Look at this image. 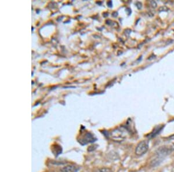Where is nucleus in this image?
I'll list each match as a JSON object with an SVG mask.
<instances>
[{"label":"nucleus","mask_w":174,"mask_h":172,"mask_svg":"<svg viewBox=\"0 0 174 172\" xmlns=\"http://www.w3.org/2000/svg\"><path fill=\"white\" fill-rule=\"evenodd\" d=\"M93 172H113L110 168H100L95 169Z\"/></svg>","instance_id":"nucleus-8"},{"label":"nucleus","mask_w":174,"mask_h":172,"mask_svg":"<svg viewBox=\"0 0 174 172\" xmlns=\"http://www.w3.org/2000/svg\"><path fill=\"white\" fill-rule=\"evenodd\" d=\"M149 149V143L146 140L139 142L135 148V154L138 156H142L146 154Z\"/></svg>","instance_id":"nucleus-3"},{"label":"nucleus","mask_w":174,"mask_h":172,"mask_svg":"<svg viewBox=\"0 0 174 172\" xmlns=\"http://www.w3.org/2000/svg\"><path fill=\"white\" fill-rule=\"evenodd\" d=\"M52 152H53L54 155L57 157L59 154H61L62 153V148L60 145H54L52 147Z\"/></svg>","instance_id":"nucleus-7"},{"label":"nucleus","mask_w":174,"mask_h":172,"mask_svg":"<svg viewBox=\"0 0 174 172\" xmlns=\"http://www.w3.org/2000/svg\"><path fill=\"white\" fill-rule=\"evenodd\" d=\"M174 151V143L162 145L155 152L156 158L152 162L153 166H156V163L158 164L161 161L162 159L171 154Z\"/></svg>","instance_id":"nucleus-1"},{"label":"nucleus","mask_w":174,"mask_h":172,"mask_svg":"<svg viewBox=\"0 0 174 172\" xmlns=\"http://www.w3.org/2000/svg\"><path fill=\"white\" fill-rule=\"evenodd\" d=\"M79 168H78L76 165H69L61 168L60 172H77Z\"/></svg>","instance_id":"nucleus-5"},{"label":"nucleus","mask_w":174,"mask_h":172,"mask_svg":"<svg viewBox=\"0 0 174 172\" xmlns=\"http://www.w3.org/2000/svg\"><path fill=\"white\" fill-rule=\"evenodd\" d=\"M168 139H171V140H172V139H174V135H172V136H170L169 137H168Z\"/></svg>","instance_id":"nucleus-9"},{"label":"nucleus","mask_w":174,"mask_h":172,"mask_svg":"<svg viewBox=\"0 0 174 172\" xmlns=\"http://www.w3.org/2000/svg\"><path fill=\"white\" fill-rule=\"evenodd\" d=\"M78 141L80 143L81 145H86L88 143H93L96 140V139L89 132L86 133L85 135L81 136L79 139H78Z\"/></svg>","instance_id":"nucleus-4"},{"label":"nucleus","mask_w":174,"mask_h":172,"mask_svg":"<svg viewBox=\"0 0 174 172\" xmlns=\"http://www.w3.org/2000/svg\"><path fill=\"white\" fill-rule=\"evenodd\" d=\"M163 127H164L163 126H158V127H156L154 129V130L150 133H149L148 135H147L146 137L149 139H151L154 138V137H156L161 131V130L163 129Z\"/></svg>","instance_id":"nucleus-6"},{"label":"nucleus","mask_w":174,"mask_h":172,"mask_svg":"<svg viewBox=\"0 0 174 172\" xmlns=\"http://www.w3.org/2000/svg\"><path fill=\"white\" fill-rule=\"evenodd\" d=\"M128 136V131L124 128H119L114 130L113 131L110 133L108 135V137H110L112 140L116 142H122L125 140V139Z\"/></svg>","instance_id":"nucleus-2"}]
</instances>
